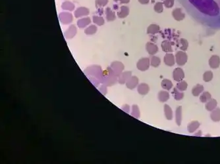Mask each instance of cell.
Returning <instances> with one entry per match:
<instances>
[{
	"instance_id": "cell-23",
	"label": "cell",
	"mask_w": 220,
	"mask_h": 164,
	"mask_svg": "<svg viewBox=\"0 0 220 164\" xmlns=\"http://www.w3.org/2000/svg\"><path fill=\"white\" fill-rule=\"evenodd\" d=\"M77 33V28L75 25H71L69 28L67 30V31L65 33V36L67 38L70 39L75 36V35Z\"/></svg>"
},
{
	"instance_id": "cell-38",
	"label": "cell",
	"mask_w": 220,
	"mask_h": 164,
	"mask_svg": "<svg viewBox=\"0 0 220 164\" xmlns=\"http://www.w3.org/2000/svg\"><path fill=\"white\" fill-rule=\"evenodd\" d=\"M85 34L87 35H92L94 34L97 32V27L94 25H91L86 28Z\"/></svg>"
},
{
	"instance_id": "cell-14",
	"label": "cell",
	"mask_w": 220,
	"mask_h": 164,
	"mask_svg": "<svg viewBox=\"0 0 220 164\" xmlns=\"http://www.w3.org/2000/svg\"><path fill=\"white\" fill-rule=\"evenodd\" d=\"M164 114L165 118L168 120H172L173 118V112L172 108H171L168 104H165L164 105Z\"/></svg>"
},
{
	"instance_id": "cell-6",
	"label": "cell",
	"mask_w": 220,
	"mask_h": 164,
	"mask_svg": "<svg viewBox=\"0 0 220 164\" xmlns=\"http://www.w3.org/2000/svg\"><path fill=\"white\" fill-rule=\"evenodd\" d=\"M59 18H60V21L64 24H68L72 22L73 21V15L67 12H63L60 14L59 15Z\"/></svg>"
},
{
	"instance_id": "cell-15",
	"label": "cell",
	"mask_w": 220,
	"mask_h": 164,
	"mask_svg": "<svg viewBox=\"0 0 220 164\" xmlns=\"http://www.w3.org/2000/svg\"><path fill=\"white\" fill-rule=\"evenodd\" d=\"M129 14V8L123 6L120 7L119 11L117 12V16L120 18H124L127 17Z\"/></svg>"
},
{
	"instance_id": "cell-17",
	"label": "cell",
	"mask_w": 220,
	"mask_h": 164,
	"mask_svg": "<svg viewBox=\"0 0 220 164\" xmlns=\"http://www.w3.org/2000/svg\"><path fill=\"white\" fill-rule=\"evenodd\" d=\"M204 87L203 86L200 85V84H197V86H195L192 89V94L193 95L194 97H198L202 94V92H204Z\"/></svg>"
},
{
	"instance_id": "cell-4",
	"label": "cell",
	"mask_w": 220,
	"mask_h": 164,
	"mask_svg": "<svg viewBox=\"0 0 220 164\" xmlns=\"http://www.w3.org/2000/svg\"><path fill=\"white\" fill-rule=\"evenodd\" d=\"M185 78V72L181 68H176L173 72V78L175 82H181Z\"/></svg>"
},
{
	"instance_id": "cell-26",
	"label": "cell",
	"mask_w": 220,
	"mask_h": 164,
	"mask_svg": "<svg viewBox=\"0 0 220 164\" xmlns=\"http://www.w3.org/2000/svg\"><path fill=\"white\" fill-rule=\"evenodd\" d=\"M160 27L157 25L156 24H150V25L147 28V33L149 34L154 35L156 34H157L160 32Z\"/></svg>"
},
{
	"instance_id": "cell-40",
	"label": "cell",
	"mask_w": 220,
	"mask_h": 164,
	"mask_svg": "<svg viewBox=\"0 0 220 164\" xmlns=\"http://www.w3.org/2000/svg\"><path fill=\"white\" fill-rule=\"evenodd\" d=\"M108 3V0H96V6L97 7H104Z\"/></svg>"
},
{
	"instance_id": "cell-36",
	"label": "cell",
	"mask_w": 220,
	"mask_h": 164,
	"mask_svg": "<svg viewBox=\"0 0 220 164\" xmlns=\"http://www.w3.org/2000/svg\"><path fill=\"white\" fill-rule=\"evenodd\" d=\"M93 22H94L95 24H96L98 26H102L104 24V19L103 18V17H100V16H93Z\"/></svg>"
},
{
	"instance_id": "cell-29",
	"label": "cell",
	"mask_w": 220,
	"mask_h": 164,
	"mask_svg": "<svg viewBox=\"0 0 220 164\" xmlns=\"http://www.w3.org/2000/svg\"><path fill=\"white\" fill-rule=\"evenodd\" d=\"M172 95L176 101H181L184 98V93L182 91H180L177 89V87H175L172 91Z\"/></svg>"
},
{
	"instance_id": "cell-27",
	"label": "cell",
	"mask_w": 220,
	"mask_h": 164,
	"mask_svg": "<svg viewBox=\"0 0 220 164\" xmlns=\"http://www.w3.org/2000/svg\"><path fill=\"white\" fill-rule=\"evenodd\" d=\"M91 22V20L89 17H85L80 19L77 22V25L79 28H85Z\"/></svg>"
},
{
	"instance_id": "cell-28",
	"label": "cell",
	"mask_w": 220,
	"mask_h": 164,
	"mask_svg": "<svg viewBox=\"0 0 220 164\" xmlns=\"http://www.w3.org/2000/svg\"><path fill=\"white\" fill-rule=\"evenodd\" d=\"M211 99H212L211 94L208 91L202 92L200 96V101L202 103H206L210 100H211Z\"/></svg>"
},
{
	"instance_id": "cell-25",
	"label": "cell",
	"mask_w": 220,
	"mask_h": 164,
	"mask_svg": "<svg viewBox=\"0 0 220 164\" xmlns=\"http://www.w3.org/2000/svg\"><path fill=\"white\" fill-rule=\"evenodd\" d=\"M161 86L166 91H169L173 87V83L168 79H164L161 83Z\"/></svg>"
},
{
	"instance_id": "cell-37",
	"label": "cell",
	"mask_w": 220,
	"mask_h": 164,
	"mask_svg": "<svg viewBox=\"0 0 220 164\" xmlns=\"http://www.w3.org/2000/svg\"><path fill=\"white\" fill-rule=\"evenodd\" d=\"M164 4L162 2H158L155 4V6L154 7V11L158 13H161L164 11Z\"/></svg>"
},
{
	"instance_id": "cell-42",
	"label": "cell",
	"mask_w": 220,
	"mask_h": 164,
	"mask_svg": "<svg viewBox=\"0 0 220 164\" xmlns=\"http://www.w3.org/2000/svg\"><path fill=\"white\" fill-rule=\"evenodd\" d=\"M114 1L115 2L123 3V4H127V3H129L130 2V0H114Z\"/></svg>"
},
{
	"instance_id": "cell-22",
	"label": "cell",
	"mask_w": 220,
	"mask_h": 164,
	"mask_svg": "<svg viewBox=\"0 0 220 164\" xmlns=\"http://www.w3.org/2000/svg\"><path fill=\"white\" fill-rule=\"evenodd\" d=\"M200 123L198 121H193L190 122L187 126V130L189 133H192L196 131L199 128Z\"/></svg>"
},
{
	"instance_id": "cell-20",
	"label": "cell",
	"mask_w": 220,
	"mask_h": 164,
	"mask_svg": "<svg viewBox=\"0 0 220 164\" xmlns=\"http://www.w3.org/2000/svg\"><path fill=\"white\" fill-rule=\"evenodd\" d=\"M131 74H132L131 72H129V71L122 73L119 76V82L121 84H124L125 83H127V82L131 78Z\"/></svg>"
},
{
	"instance_id": "cell-21",
	"label": "cell",
	"mask_w": 220,
	"mask_h": 164,
	"mask_svg": "<svg viewBox=\"0 0 220 164\" xmlns=\"http://www.w3.org/2000/svg\"><path fill=\"white\" fill-rule=\"evenodd\" d=\"M210 118L212 120L215 122H218L220 121V108H216L212 111L210 114Z\"/></svg>"
},
{
	"instance_id": "cell-19",
	"label": "cell",
	"mask_w": 220,
	"mask_h": 164,
	"mask_svg": "<svg viewBox=\"0 0 220 164\" xmlns=\"http://www.w3.org/2000/svg\"><path fill=\"white\" fill-rule=\"evenodd\" d=\"M169 98V93L168 91H161L158 93V100L161 102H167Z\"/></svg>"
},
{
	"instance_id": "cell-34",
	"label": "cell",
	"mask_w": 220,
	"mask_h": 164,
	"mask_svg": "<svg viewBox=\"0 0 220 164\" xmlns=\"http://www.w3.org/2000/svg\"><path fill=\"white\" fill-rule=\"evenodd\" d=\"M161 64V59L158 57L153 55V57H152L150 59V64L152 66H153L154 68H157L160 66V64Z\"/></svg>"
},
{
	"instance_id": "cell-24",
	"label": "cell",
	"mask_w": 220,
	"mask_h": 164,
	"mask_svg": "<svg viewBox=\"0 0 220 164\" xmlns=\"http://www.w3.org/2000/svg\"><path fill=\"white\" fill-rule=\"evenodd\" d=\"M150 91V87L146 83H141L138 87V92L142 95H145Z\"/></svg>"
},
{
	"instance_id": "cell-11",
	"label": "cell",
	"mask_w": 220,
	"mask_h": 164,
	"mask_svg": "<svg viewBox=\"0 0 220 164\" xmlns=\"http://www.w3.org/2000/svg\"><path fill=\"white\" fill-rule=\"evenodd\" d=\"M89 9H87L86 7H79L77 9L76 11H75V16L76 18H79V17H85V16H87L89 14Z\"/></svg>"
},
{
	"instance_id": "cell-13",
	"label": "cell",
	"mask_w": 220,
	"mask_h": 164,
	"mask_svg": "<svg viewBox=\"0 0 220 164\" xmlns=\"http://www.w3.org/2000/svg\"><path fill=\"white\" fill-rule=\"evenodd\" d=\"M139 84V79L136 76H131L129 80L127 82L126 86L130 89H133Z\"/></svg>"
},
{
	"instance_id": "cell-7",
	"label": "cell",
	"mask_w": 220,
	"mask_h": 164,
	"mask_svg": "<svg viewBox=\"0 0 220 164\" xmlns=\"http://www.w3.org/2000/svg\"><path fill=\"white\" fill-rule=\"evenodd\" d=\"M172 16L175 21H181L185 17V14L181 8H176L172 11Z\"/></svg>"
},
{
	"instance_id": "cell-35",
	"label": "cell",
	"mask_w": 220,
	"mask_h": 164,
	"mask_svg": "<svg viewBox=\"0 0 220 164\" xmlns=\"http://www.w3.org/2000/svg\"><path fill=\"white\" fill-rule=\"evenodd\" d=\"M213 72L212 71H206L203 74V80L205 82H209L212 80L213 79Z\"/></svg>"
},
{
	"instance_id": "cell-2",
	"label": "cell",
	"mask_w": 220,
	"mask_h": 164,
	"mask_svg": "<svg viewBox=\"0 0 220 164\" xmlns=\"http://www.w3.org/2000/svg\"><path fill=\"white\" fill-rule=\"evenodd\" d=\"M175 62L179 66H184L187 63L188 60V55L183 51H179L176 53L175 55Z\"/></svg>"
},
{
	"instance_id": "cell-41",
	"label": "cell",
	"mask_w": 220,
	"mask_h": 164,
	"mask_svg": "<svg viewBox=\"0 0 220 164\" xmlns=\"http://www.w3.org/2000/svg\"><path fill=\"white\" fill-rule=\"evenodd\" d=\"M164 6L167 8H172L174 5V0H164Z\"/></svg>"
},
{
	"instance_id": "cell-30",
	"label": "cell",
	"mask_w": 220,
	"mask_h": 164,
	"mask_svg": "<svg viewBox=\"0 0 220 164\" xmlns=\"http://www.w3.org/2000/svg\"><path fill=\"white\" fill-rule=\"evenodd\" d=\"M106 18L108 21H114L116 18L115 13L112 11L110 7H107L106 9Z\"/></svg>"
},
{
	"instance_id": "cell-12",
	"label": "cell",
	"mask_w": 220,
	"mask_h": 164,
	"mask_svg": "<svg viewBox=\"0 0 220 164\" xmlns=\"http://www.w3.org/2000/svg\"><path fill=\"white\" fill-rule=\"evenodd\" d=\"M183 110H182V106H178L176 108L175 111V122L177 125L178 126H180L181 125L182 122V118H183Z\"/></svg>"
},
{
	"instance_id": "cell-1",
	"label": "cell",
	"mask_w": 220,
	"mask_h": 164,
	"mask_svg": "<svg viewBox=\"0 0 220 164\" xmlns=\"http://www.w3.org/2000/svg\"><path fill=\"white\" fill-rule=\"evenodd\" d=\"M198 11L209 17H217L220 14V7L215 0H189Z\"/></svg>"
},
{
	"instance_id": "cell-33",
	"label": "cell",
	"mask_w": 220,
	"mask_h": 164,
	"mask_svg": "<svg viewBox=\"0 0 220 164\" xmlns=\"http://www.w3.org/2000/svg\"><path fill=\"white\" fill-rule=\"evenodd\" d=\"M176 87L180 91H185L187 90V89L188 87V84L187 83V82H185L184 80H182L181 82H179L177 84V86H176Z\"/></svg>"
},
{
	"instance_id": "cell-18",
	"label": "cell",
	"mask_w": 220,
	"mask_h": 164,
	"mask_svg": "<svg viewBox=\"0 0 220 164\" xmlns=\"http://www.w3.org/2000/svg\"><path fill=\"white\" fill-rule=\"evenodd\" d=\"M218 106V102L216 100V99H211V100H210L208 102H206V106H205V108H206V110L209 112H212V110H214L215 108H217Z\"/></svg>"
},
{
	"instance_id": "cell-39",
	"label": "cell",
	"mask_w": 220,
	"mask_h": 164,
	"mask_svg": "<svg viewBox=\"0 0 220 164\" xmlns=\"http://www.w3.org/2000/svg\"><path fill=\"white\" fill-rule=\"evenodd\" d=\"M131 114L133 115L134 117L139 118L140 117V111L139 109L138 108V106L136 105H133V107H132V112Z\"/></svg>"
},
{
	"instance_id": "cell-10",
	"label": "cell",
	"mask_w": 220,
	"mask_h": 164,
	"mask_svg": "<svg viewBox=\"0 0 220 164\" xmlns=\"http://www.w3.org/2000/svg\"><path fill=\"white\" fill-rule=\"evenodd\" d=\"M209 65L213 69H216L220 66V58L218 55H212L209 60Z\"/></svg>"
},
{
	"instance_id": "cell-16",
	"label": "cell",
	"mask_w": 220,
	"mask_h": 164,
	"mask_svg": "<svg viewBox=\"0 0 220 164\" xmlns=\"http://www.w3.org/2000/svg\"><path fill=\"white\" fill-rule=\"evenodd\" d=\"M161 47H162V51L165 53H172L173 52V48H172V44L169 41L165 40L164 41L162 44H161Z\"/></svg>"
},
{
	"instance_id": "cell-9",
	"label": "cell",
	"mask_w": 220,
	"mask_h": 164,
	"mask_svg": "<svg viewBox=\"0 0 220 164\" xmlns=\"http://www.w3.org/2000/svg\"><path fill=\"white\" fill-rule=\"evenodd\" d=\"M146 49L150 55H154L158 51V47L152 42H148L146 45Z\"/></svg>"
},
{
	"instance_id": "cell-5",
	"label": "cell",
	"mask_w": 220,
	"mask_h": 164,
	"mask_svg": "<svg viewBox=\"0 0 220 164\" xmlns=\"http://www.w3.org/2000/svg\"><path fill=\"white\" fill-rule=\"evenodd\" d=\"M111 68L113 72L115 74L116 76H120L122 74V71L123 70L124 66L123 64L120 62L115 61L111 64Z\"/></svg>"
},
{
	"instance_id": "cell-3",
	"label": "cell",
	"mask_w": 220,
	"mask_h": 164,
	"mask_svg": "<svg viewBox=\"0 0 220 164\" xmlns=\"http://www.w3.org/2000/svg\"><path fill=\"white\" fill-rule=\"evenodd\" d=\"M150 65V60L148 58H143L138 61L136 66L140 71H146L149 68Z\"/></svg>"
},
{
	"instance_id": "cell-32",
	"label": "cell",
	"mask_w": 220,
	"mask_h": 164,
	"mask_svg": "<svg viewBox=\"0 0 220 164\" xmlns=\"http://www.w3.org/2000/svg\"><path fill=\"white\" fill-rule=\"evenodd\" d=\"M179 47L181 51H187L189 47L188 41L184 38H181L179 41Z\"/></svg>"
},
{
	"instance_id": "cell-8",
	"label": "cell",
	"mask_w": 220,
	"mask_h": 164,
	"mask_svg": "<svg viewBox=\"0 0 220 164\" xmlns=\"http://www.w3.org/2000/svg\"><path fill=\"white\" fill-rule=\"evenodd\" d=\"M164 62L165 64V65L168 66H173L175 62V57L173 53H168L165 54L164 58Z\"/></svg>"
},
{
	"instance_id": "cell-31",
	"label": "cell",
	"mask_w": 220,
	"mask_h": 164,
	"mask_svg": "<svg viewBox=\"0 0 220 164\" xmlns=\"http://www.w3.org/2000/svg\"><path fill=\"white\" fill-rule=\"evenodd\" d=\"M61 8L65 11H72L75 9V5L71 2L65 1L63 2L61 5Z\"/></svg>"
},
{
	"instance_id": "cell-43",
	"label": "cell",
	"mask_w": 220,
	"mask_h": 164,
	"mask_svg": "<svg viewBox=\"0 0 220 164\" xmlns=\"http://www.w3.org/2000/svg\"><path fill=\"white\" fill-rule=\"evenodd\" d=\"M122 109L123 110H124V111L127 112V113L129 112V109H130V107L127 105V104H125V105H124L123 107H122Z\"/></svg>"
},
{
	"instance_id": "cell-44",
	"label": "cell",
	"mask_w": 220,
	"mask_h": 164,
	"mask_svg": "<svg viewBox=\"0 0 220 164\" xmlns=\"http://www.w3.org/2000/svg\"><path fill=\"white\" fill-rule=\"evenodd\" d=\"M150 2V0H139V2L142 5H146Z\"/></svg>"
}]
</instances>
